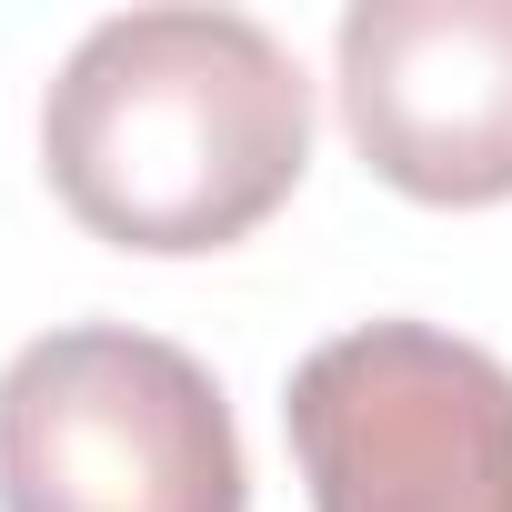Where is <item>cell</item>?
Instances as JSON below:
<instances>
[{
	"instance_id": "1",
	"label": "cell",
	"mask_w": 512,
	"mask_h": 512,
	"mask_svg": "<svg viewBox=\"0 0 512 512\" xmlns=\"http://www.w3.org/2000/svg\"><path fill=\"white\" fill-rule=\"evenodd\" d=\"M41 161L111 251H231L312 161V81L251 11H121L61 61Z\"/></svg>"
},
{
	"instance_id": "2",
	"label": "cell",
	"mask_w": 512,
	"mask_h": 512,
	"mask_svg": "<svg viewBox=\"0 0 512 512\" xmlns=\"http://www.w3.org/2000/svg\"><path fill=\"white\" fill-rule=\"evenodd\" d=\"M0 512H251L221 382L131 322H71L0 372Z\"/></svg>"
},
{
	"instance_id": "3",
	"label": "cell",
	"mask_w": 512,
	"mask_h": 512,
	"mask_svg": "<svg viewBox=\"0 0 512 512\" xmlns=\"http://www.w3.org/2000/svg\"><path fill=\"white\" fill-rule=\"evenodd\" d=\"M312 512H512V372L432 322L332 332L292 372Z\"/></svg>"
},
{
	"instance_id": "4",
	"label": "cell",
	"mask_w": 512,
	"mask_h": 512,
	"mask_svg": "<svg viewBox=\"0 0 512 512\" xmlns=\"http://www.w3.org/2000/svg\"><path fill=\"white\" fill-rule=\"evenodd\" d=\"M332 91L352 151L402 201H512V0H352Z\"/></svg>"
}]
</instances>
